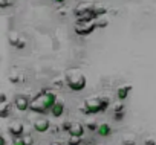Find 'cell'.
Instances as JSON below:
<instances>
[{
    "label": "cell",
    "mask_w": 156,
    "mask_h": 145,
    "mask_svg": "<svg viewBox=\"0 0 156 145\" xmlns=\"http://www.w3.org/2000/svg\"><path fill=\"white\" fill-rule=\"evenodd\" d=\"M54 118H61L63 116V113H64V102L63 101H57L55 102V105L51 109V112H49Z\"/></svg>",
    "instance_id": "10"
},
{
    "label": "cell",
    "mask_w": 156,
    "mask_h": 145,
    "mask_svg": "<svg viewBox=\"0 0 156 145\" xmlns=\"http://www.w3.org/2000/svg\"><path fill=\"white\" fill-rule=\"evenodd\" d=\"M97 133H98V136H101V137H107V136H110V133H112V128H110V125H109V124H106V122H101V124H98Z\"/></svg>",
    "instance_id": "11"
},
{
    "label": "cell",
    "mask_w": 156,
    "mask_h": 145,
    "mask_svg": "<svg viewBox=\"0 0 156 145\" xmlns=\"http://www.w3.org/2000/svg\"><path fill=\"white\" fill-rule=\"evenodd\" d=\"M109 107V101L106 98H89L83 102V107L80 109L84 115H95L98 112H104Z\"/></svg>",
    "instance_id": "2"
},
{
    "label": "cell",
    "mask_w": 156,
    "mask_h": 145,
    "mask_svg": "<svg viewBox=\"0 0 156 145\" xmlns=\"http://www.w3.org/2000/svg\"><path fill=\"white\" fill-rule=\"evenodd\" d=\"M95 6V3L94 2H81V3H78L76 5V8H75V16L76 17H80V16H83V14H86L87 11H90L92 8Z\"/></svg>",
    "instance_id": "8"
},
{
    "label": "cell",
    "mask_w": 156,
    "mask_h": 145,
    "mask_svg": "<svg viewBox=\"0 0 156 145\" xmlns=\"http://www.w3.org/2000/svg\"><path fill=\"white\" fill-rule=\"evenodd\" d=\"M107 25H109V20L104 19V17H100L98 22H97V28H106Z\"/></svg>",
    "instance_id": "15"
},
{
    "label": "cell",
    "mask_w": 156,
    "mask_h": 145,
    "mask_svg": "<svg viewBox=\"0 0 156 145\" xmlns=\"http://www.w3.org/2000/svg\"><path fill=\"white\" fill-rule=\"evenodd\" d=\"M49 145H63V143H61L60 140H52V142H51Z\"/></svg>",
    "instance_id": "23"
},
{
    "label": "cell",
    "mask_w": 156,
    "mask_h": 145,
    "mask_svg": "<svg viewBox=\"0 0 156 145\" xmlns=\"http://www.w3.org/2000/svg\"><path fill=\"white\" fill-rule=\"evenodd\" d=\"M84 131H86V128H84V125L80 124V122H72V125H70V128H69V134H70V136H76V137H83Z\"/></svg>",
    "instance_id": "9"
},
{
    "label": "cell",
    "mask_w": 156,
    "mask_h": 145,
    "mask_svg": "<svg viewBox=\"0 0 156 145\" xmlns=\"http://www.w3.org/2000/svg\"><path fill=\"white\" fill-rule=\"evenodd\" d=\"M23 139H25L26 145H34V137L31 134H23Z\"/></svg>",
    "instance_id": "18"
},
{
    "label": "cell",
    "mask_w": 156,
    "mask_h": 145,
    "mask_svg": "<svg viewBox=\"0 0 156 145\" xmlns=\"http://www.w3.org/2000/svg\"><path fill=\"white\" fill-rule=\"evenodd\" d=\"M95 28H97V23L95 22H90V23H76V26H75V32L78 34V35H89V34H92L94 31H95Z\"/></svg>",
    "instance_id": "4"
},
{
    "label": "cell",
    "mask_w": 156,
    "mask_h": 145,
    "mask_svg": "<svg viewBox=\"0 0 156 145\" xmlns=\"http://www.w3.org/2000/svg\"><path fill=\"white\" fill-rule=\"evenodd\" d=\"M81 142H83V140H81V137H76V136H70V137H69V142H67V143H69V145H81Z\"/></svg>",
    "instance_id": "14"
},
{
    "label": "cell",
    "mask_w": 156,
    "mask_h": 145,
    "mask_svg": "<svg viewBox=\"0 0 156 145\" xmlns=\"http://www.w3.org/2000/svg\"><path fill=\"white\" fill-rule=\"evenodd\" d=\"M0 116H2V118H6L8 116V105L6 104H2V112H0Z\"/></svg>",
    "instance_id": "19"
},
{
    "label": "cell",
    "mask_w": 156,
    "mask_h": 145,
    "mask_svg": "<svg viewBox=\"0 0 156 145\" xmlns=\"http://www.w3.org/2000/svg\"><path fill=\"white\" fill-rule=\"evenodd\" d=\"M144 145H156V142L153 140V139H148V140H145V143Z\"/></svg>",
    "instance_id": "22"
},
{
    "label": "cell",
    "mask_w": 156,
    "mask_h": 145,
    "mask_svg": "<svg viewBox=\"0 0 156 145\" xmlns=\"http://www.w3.org/2000/svg\"><path fill=\"white\" fill-rule=\"evenodd\" d=\"M57 102V95L51 90L48 92H41L38 93L32 101H31V109L34 113H46V112H51V109L55 105Z\"/></svg>",
    "instance_id": "1"
},
{
    "label": "cell",
    "mask_w": 156,
    "mask_h": 145,
    "mask_svg": "<svg viewBox=\"0 0 156 145\" xmlns=\"http://www.w3.org/2000/svg\"><path fill=\"white\" fill-rule=\"evenodd\" d=\"M124 112V104L122 102H115L113 104V113H121Z\"/></svg>",
    "instance_id": "16"
},
{
    "label": "cell",
    "mask_w": 156,
    "mask_h": 145,
    "mask_svg": "<svg viewBox=\"0 0 156 145\" xmlns=\"http://www.w3.org/2000/svg\"><path fill=\"white\" fill-rule=\"evenodd\" d=\"M86 77L78 70H69L66 74V84L73 92H81L86 87Z\"/></svg>",
    "instance_id": "3"
},
{
    "label": "cell",
    "mask_w": 156,
    "mask_h": 145,
    "mask_svg": "<svg viewBox=\"0 0 156 145\" xmlns=\"http://www.w3.org/2000/svg\"><path fill=\"white\" fill-rule=\"evenodd\" d=\"M8 131H9V134H11L12 137H20V136H23V133H25V125H23L22 122H12V124L9 125Z\"/></svg>",
    "instance_id": "7"
},
{
    "label": "cell",
    "mask_w": 156,
    "mask_h": 145,
    "mask_svg": "<svg viewBox=\"0 0 156 145\" xmlns=\"http://www.w3.org/2000/svg\"><path fill=\"white\" fill-rule=\"evenodd\" d=\"M130 90H132V86H122V87H119L118 90H116V96H118V99L119 101H122V99H126L127 96H129V93H130Z\"/></svg>",
    "instance_id": "12"
},
{
    "label": "cell",
    "mask_w": 156,
    "mask_h": 145,
    "mask_svg": "<svg viewBox=\"0 0 156 145\" xmlns=\"http://www.w3.org/2000/svg\"><path fill=\"white\" fill-rule=\"evenodd\" d=\"M55 3H63V2H66V0H54Z\"/></svg>",
    "instance_id": "25"
},
{
    "label": "cell",
    "mask_w": 156,
    "mask_h": 145,
    "mask_svg": "<svg viewBox=\"0 0 156 145\" xmlns=\"http://www.w3.org/2000/svg\"><path fill=\"white\" fill-rule=\"evenodd\" d=\"M124 118V112H121V113H115V119L116 121H121Z\"/></svg>",
    "instance_id": "21"
},
{
    "label": "cell",
    "mask_w": 156,
    "mask_h": 145,
    "mask_svg": "<svg viewBox=\"0 0 156 145\" xmlns=\"http://www.w3.org/2000/svg\"><path fill=\"white\" fill-rule=\"evenodd\" d=\"M14 105H16L17 110L26 112V110L31 109V99H29L28 96H25V95H17V96L14 98Z\"/></svg>",
    "instance_id": "5"
},
{
    "label": "cell",
    "mask_w": 156,
    "mask_h": 145,
    "mask_svg": "<svg viewBox=\"0 0 156 145\" xmlns=\"http://www.w3.org/2000/svg\"><path fill=\"white\" fill-rule=\"evenodd\" d=\"M9 5H12V0H0V6L2 8H8Z\"/></svg>",
    "instance_id": "20"
},
{
    "label": "cell",
    "mask_w": 156,
    "mask_h": 145,
    "mask_svg": "<svg viewBox=\"0 0 156 145\" xmlns=\"http://www.w3.org/2000/svg\"><path fill=\"white\" fill-rule=\"evenodd\" d=\"M34 130L37 131V133H46V131H49V128L52 127L51 125V122H49V119H46V118H38L37 121H34Z\"/></svg>",
    "instance_id": "6"
},
{
    "label": "cell",
    "mask_w": 156,
    "mask_h": 145,
    "mask_svg": "<svg viewBox=\"0 0 156 145\" xmlns=\"http://www.w3.org/2000/svg\"><path fill=\"white\" fill-rule=\"evenodd\" d=\"M122 145H136V139L133 136H126L122 139Z\"/></svg>",
    "instance_id": "13"
},
{
    "label": "cell",
    "mask_w": 156,
    "mask_h": 145,
    "mask_svg": "<svg viewBox=\"0 0 156 145\" xmlns=\"http://www.w3.org/2000/svg\"><path fill=\"white\" fill-rule=\"evenodd\" d=\"M12 145H26V142H25L23 136H20V137H12Z\"/></svg>",
    "instance_id": "17"
},
{
    "label": "cell",
    "mask_w": 156,
    "mask_h": 145,
    "mask_svg": "<svg viewBox=\"0 0 156 145\" xmlns=\"http://www.w3.org/2000/svg\"><path fill=\"white\" fill-rule=\"evenodd\" d=\"M5 102H6V95L2 93V104H5Z\"/></svg>",
    "instance_id": "24"
}]
</instances>
